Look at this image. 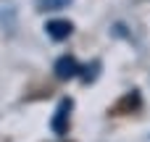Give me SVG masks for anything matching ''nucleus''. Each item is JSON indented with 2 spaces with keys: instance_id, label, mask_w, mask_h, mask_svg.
I'll return each mask as SVG.
<instances>
[{
  "instance_id": "nucleus-1",
  "label": "nucleus",
  "mask_w": 150,
  "mask_h": 142,
  "mask_svg": "<svg viewBox=\"0 0 150 142\" xmlns=\"http://www.w3.org/2000/svg\"><path fill=\"white\" fill-rule=\"evenodd\" d=\"M45 32H47L53 40H66V37L71 34V24L55 18V21H47V24H45Z\"/></svg>"
},
{
  "instance_id": "nucleus-2",
  "label": "nucleus",
  "mask_w": 150,
  "mask_h": 142,
  "mask_svg": "<svg viewBox=\"0 0 150 142\" xmlns=\"http://www.w3.org/2000/svg\"><path fill=\"white\" fill-rule=\"evenodd\" d=\"M40 5L45 11H61V8H69L71 0H40Z\"/></svg>"
}]
</instances>
